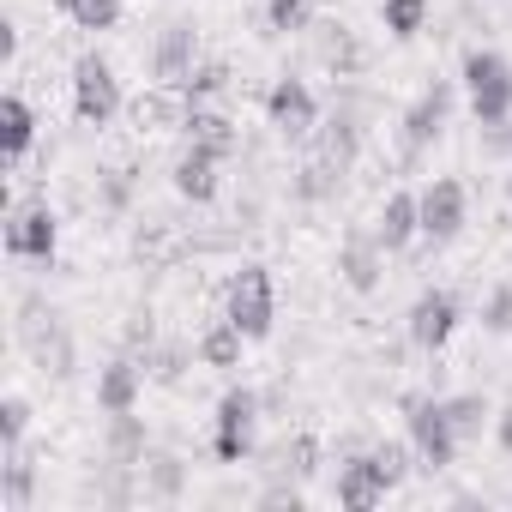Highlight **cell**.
Returning <instances> with one entry per match:
<instances>
[{"label":"cell","mask_w":512,"mask_h":512,"mask_svg":"<svg viewBox=\"0 0 512 512\" xmlns=\"http://www.w3.org/2000/svg\"><path fill=\"white\" fill-rule=\"evenodd\" d=\"M181 482H187L181 458H151V464H139V494H145V500H175Z\"/></svg>","instance_id":"obj_26"},{"label":"cell","mask_w":512,"mask_h":512,"mask_svg":"<svg viewBox=\"0 0 512 512\" xmlns=\"http://www.w3.org/2000/svg\"><path fill=\"white\" fill-rule=\"evenodd\" d=\"M193 67H199V25L169 19V25L157 31V43H151V79H157V85H181Z\"/></svg>","instance_id":"obj_11"},{"label":"cell","mask_w":512,"mask_h":512,"mask_svg":"<svg viewBox=\"0 0 512 512\" xmlns=\"http://www.w3.org/2000/svg\"><path fill=\"white\" fill-rule=\"evenodd\" d=\"M103 458H109V470H139V464H145V422H139L133 410H127V416H109Z\"/></svg>","instance_id":"obj_21"},{"label":"cell","mask_w":512,"mask_h":512,"mask_svg":"<svg viewBox=\"0 0 512 512\" xmlns=\"http://www.w3.org/2000/svg\"><path fill=\"white\" fill-rule=\"evenodd\" d=\"M266 121H272L284 139H308V133L320 127V103H314V91H308L302 79H278V85L266 91Z\"/></svg>","instance_id":"obj_12"},{"label":"cell","mask_w":512,"mask_h":512,"mask_svg":"<svg viewBox=\"0 0 512 512\" xmlns=\"http://www.w3.org/2000/svg\"><path fill=\"white\" fill-rule=\"evenodd\" d=\"M494 440H500V446H506V452H512V404H506V410H500V416H494Z\"/></svg>","instance_id":"obj_38"},{"label":"cell","mask_w":512,"mask_h":512,"mask_svg":"<svg viewBox=\"0 0 512 512\" xmlns=\"http://www.w3.org/2000/svg\"><path fill=\"white\" fill-rule=\"evenodd\" d=\"M272 458H278L272 470H284V476H296V482H302V476H314V470H320V440H314V434H296V440H284Z\"/></svg>","instance_id":"obj_27"},{"label":"cell","mask_w":512,"mask_h":512,"mask_svg":"<svg viewBox=\"0 0 512 512\" xmlns=\"http://www.w3.org/2000/svg\"><path fill=\"white\" fill-rule=\"evenodd\" d=\"M241 344H247V332L223 314V320H211V326L199 332V350H193V356H199L205 368H235V362H241Z\"/></svg>","instance_id":"obj_22"},{"label":"cell","mask_w":512,"mask_h":512,"mask_svg":"<svg viewBox=\"0 0 512 512\" xmlns=\"http://www.w3.org/2000/svg\"><path fill=\"white\" fill-rule=\"evenodd\" d=\"M187 109H193V103H187V91H181V85H157V91H145L127 115H133V127H139V133H163V127H181V121H187Z\"/></svg>","instance_id":"obj_19"},{"label":"cell","mask_w":512,"mask_h":512,"mask_svg":"<svg viewBox=\"0 0 512 512\" xmlns=\"http://www.w3.org/2000/svg\"><path fill=\"white\" fill-rule=\"evenodd\" d=\"M482 326H488V332H500V338L512 332V278H500V284L482 296Z\"/></svg>","instance_id":"obj_34"},{"label":"cell","mask_w":512,"mask_h":512,"mask_svg":"<svg viewBox=\"0 0 512 512\" xmlns=\"http://www.w3.org/2000/svg\"><path fill=\"white\" fill-rule=\"evenodd\" d=\"M55 247H61V223H55L49 205H19V211L7 217V253H13V260L49 266Z\"/></svg>","instance_id":"obj_9"},{"label":"cell","mask_w":512,"mask_h":512,"mask_svg":"<svg viewBox=\"0 0 512 512\" xmlns=\"http://www.w3.org/2000/svg\"><path fill=\"white\" fill-rule=\"evenodd\" d=\"M217 169H223V157H211L205 145H193V139H187V151L175 157V193H181V199H193V205H211V199H217V187H223V181H217Z\"/></svg>","instance_id":"obj_17"},{"label":"cell","mask_w":512,"mask_h":512,"mask_svg":"<svg viewBox=\"0 0 512 512\" xmlns=\"http://www.w3.org/2000/svg\"><path fill=\"white\" fill-rule=\"evenodd\" d=\"M260 506H290V512H296V506H302V488H296V482H272V488L260 494Z\"/></svg>","instance_id":"obj_37"},{"label":"cell","mask_w":512,"mask_h":512,"mask_svg":"<svg viewBox=\"0 0 512 512\" xmlns=\"http://www.w3.org/2000/svg\"><path fill=\"white\" fill-rule=\"evenodd\" d=\"M338 278H344L356 296H374V290H380V278H386V247H380L374 229H350V235L338 241Z\"/></svg>","instance_id":"obj_10"},{"label":"cell","mask_w":512,"mask_h":512,"mask_svg":"<svg viewBox=\"0 0 512 512\" xmlns=\"http://www.w3.org/2000/svg\"><path fill=\"white\" fill-rule=\"evenodd\" d=\"M0 127H7V163H25V151L37 145V109L7 91V103H0Z\"/></svg>","instance_id":"obj_23"},{"label":"cell","mask_w":512,"mask_h":512,"mask_svg":"<svg viewBox=\"0 0 512 512\" xmlns=\"http://www.w3.org/2000/svg\"><path fill=\"white\" fill-rule=\"evenodd\" d=\"M464 91H470V115L482 127L512 121V61L500 49H464Z\"/></svg>","instance_id":"obj_1"},{"label":"cell","mask_w":512,"mask_h":512,"mask_svg":"<svg viewBox=\"0 0 512 512\" xmlns=\"http://www.w3.org/2000/svg\"><path fill=\"white\" fill-rule=\"evenodd\" d=\"M25 428H31V404L13 392L7 404H0V440H7V446H25Z\"/></svg>","instance_id":"obj_35"},{"label":"cell","mask_w":512,"mask_h":512,"mask_svg":"<svg viewBox=\"0 0 512 512\" xmlns=\"http://www.w3.org/2000/svg\"><path fill=\"white\" fill-rule=\"evenodd\" d=\"M446 416H452L458 440H482V434L494 428V404H488L482 392H458V398H446Z\"/></svg>","instance_id":"obj_24"},{"label":"cell","mask_w":512,"mask_h":512,"mask_svg":"<svg viewBox=\"0 0 512 512\" xmlns=\"http://www.w3.org/2000/svg\"><path fill=\"white\" fill-rule=\"evenodd\" d=\"M374 464H380V476L398 488V482L410 476V446H404V440H380V446H374Z\"/></svg>","instance_id":"obj_36"},{"label":"cell","mask_w":512,"mask_h":512,"mask_svg":"<svg viewBox=\"0 0 512 512\" xmlns=\"http://www.w3.org/2000/svg\"><path fill=\"white\" fill-rule=\"evenodd\" d=\"M350 175L332 163V157H320V151H308V163L290 175V199L296 205H326V199H338V187H344Z\"/></svg>","instance_id":"obj_20"},{"label":"cell","mask_w":512,"mask_h":512,"mask_svg":"<svg viewBox=\"0 0 512 512\" xmlns=\"http://www.w3.org/2000/svg\"><path fill=\"white\" fill-rule=\"evenodd\" d=\"M416 205H422V235H428L434 247L458 241V229H464V217H470V193H464V181L434 175V181L416 193Z\"/></svg>","instance_id":"obj_8"},{"label":"cell","mask_w":512,"mask_h":512,"mask_svg":"<svg viewBox=\"0 0 512 512\" xmlns=\"http://www.w3.org/2000/svg\"><path fill=\"white\" fill-rule=\"evenodd\" d=\"M374 235H380V247H386V253H404V247L422 235V205H416V193H404V187H398V193L380 205Z\"/></svg>","instance_id":"obj_18"},{"label":"cell","mask_w":512,"mask_h":512,"mask_svg":"<svg viewBox=\"0 0 512 512\" xmlns=\"http://www.w3.org/2000/svg\"><path fill=\"white\" fill-rule=\"evenodd\" d=\"M386 494H392V482L380 476L374 452H356V458L338 464V506H350V512H374Z\"/></svg>","instance_id":"obj_14"},{"label":"cell","mask_w":512,"mask_h":512,"mask_svg":"<svg viewBox=\"0 0 512 512\" xmlns=\"http://www.w3.org/2000/svg\"><path fill=\"white\" fill-rule=\"evenodd\" d=\"M61 13L79 31H115L121 25V0H61Z\"/></svg>","instance_id":"obj_28"},{"label":"cell","mask_w":512,"mask_h":512,"mask_svg":"<svg viewBox=\"0 0 512 512\" xmlns=\"http://www.w3.org/2000/svg\"><path fill=\"white\" fill-rule=\"evenodd\" d=\"M428 13H434V0H380V25H386L398 43L422 37V31H428Z\"/></svg>","instance_id":"obj_25"},{"label":"cell","mask_w":512,"mask_h":512,"mask_svg":"<svg viewBox=\"0 0 512 512\" xmlns=\"http://www.w3.org/2000/svg\"><path fill=\"white\" fill-rule=\"evenodd\" d=\"M446 115H452V85L446 79H428L422 91H416V103L404 109V163H416L440 133H446Z\"/></svg>","instance_id":"obj_7"},{"label":"cell","mask_w":512,"mask_h":512,"mask_svg":"<svg viewBox=\"0 0 512 512\" xmlns=\"http://www.w3.org/2000/svg\"><path fill=\"white\" fill-rule=\"evenodd\" d=\"M404 422H410V446H416V458H422V470H452V458H458V428H452V416H446V398H428V392H410L404 398Z\"/></svg>","instance_id":"obj_2"},{"label":"cell","mask_w":512,"mask_h":512,"mask_svg":"<svg viewBox=\"0 0 512 512\" xmlns=\"http://www.w3.org/2000/svg\"><path fill=\"white\" fill-rule=\"evenodd\" d=\"M187 362H193V356H187L181 344H151V350H145V374H157L163 386H175Z\"/></svg>","instance_id":"obj_33"},{"label":"cell","mask_w":512,"mask_h":512,"mask_svg":"<svg viewBox=\"0 0 512 512\" xmlns=\"http://www.w3.org/2000/svg\"><path fill=\"white\" fill-rule=\"evenodd\" d=\"M97 199H103V211H127V205H133V163H115V169H103V181H97Z\"/></svg>","instance_id":"obj_32"},{"label":"cell","mask_w":512,"mask_h":512,"mask_svg":"<svg viewBox=\"0 0 512 512\" xmlns=\"http://www.w3.org/2000/svg\"><path fill=\"white\" fill-rule=\"evenodd\" d=\"M31 488H37V464L25 458V446H7V506L25 512L31 506Z\"/></svg>","instance_id":"obj_30"},{"label":"cell","mask_w":512,"mask_h":512,"mask_svg":"<svg viewBox=\"0 0 512 512\" xmlns=\"http://www.w3.org/2000/svg\"><path fill=\"white\" fill-rule=\"evenodd\" d=\"M458 290H446V284H434V290H422L416 302H410V320H404V332H410V344L416 350H428V356H440L446 344H452V332H458Z\"/></svg>","instance_id":"obj_6"},{"label":"cell","mask_w":512,"mask_h":512,"mask_svg":"<svg viewBox=\"0 0 512 512\" xmlns=\"http://www.w3.org/2000/svg\"><path fill=\"white\" fill-rule=\"evenodd\" d=\"M308 19H314V0H266V25H272L278 37L308 31Z\"/></svg>","instance_id":"obj_31"},{"label":"cell","mask_w":512,"mask_h":512,"mask_svg":"<svg viewBox=\"0 0 512 512\" xmlns=\"http://www.w3.org/2000/svg\"><path fill=\"white\" fill-rule=\"evenodd\" d=\"M181 133H187L193 145H205L211 157H223V163L241 151V133H235V121H229L217 103H193V109H187V121H181Z\"/></svg>","instance_id":"obj_16"},{"label":"cell","mask_w":512,"mask_h":512,"mask_svg":"<svg viewBox=\"0 0 512 512\" xmlns=\"http://www.w3.org/2000/svg\"><path fill=\"white\" fill-rule=\"evenodd\" d=\"M494 145H506V151H512V127H494Z\"/></svg>","instance_id":"obj_39"},{"label":"cell","mask_w":512,"mask_h":512,"mask_svg":"<svg viewBox=\"0 0 512 512\" xmlns=\"http://www.w3.org/2000/svg\"><path fill=\"white\" fill-rule=\"evenodd\" d=\"M139 392H145V362L127 350V356H115L103 374H97V410L103 416H127V410H139Z\"/></svg>","instance_id":"obj_13"},{"label":"cell","mask_w":512,"mask_h":512,"mask_svg":"<svg viewBox=\"0 0 512 512\" xmlns=\"http://www.w3.org/2000/svg\"><path fill=\"white\" fill-rule=\"evenodd\" d=\"M314 55H320V67H326L332 79H356V73H368V49H362V43H356V31H350V25H338V19H326V25H320Z\"/></svg>","instance_id":"obj_15"},{"label":"cell","mask_w":512,"mask_h":512,"mask_svg":"<svg viewBox=\"0 0 512 512\" xmlns=\"http://www.w3.org/2000/svg\"><path fill=\"white\" fill-rule=\"evenodd\" d=\"M223 314H229L247 338H266L272 320H278V284H272V272H266V266H241V272L229 278V290H223Z\"/></svg>","instance_id":"obj_3"},{"label":"cell","mask_w":512,"mask_h":512,"mask_svg":"<svg viewBox=\"0 0 512 512\" xmlns=\"http://www.w3.org/2000/svg\"><path fill=\"white\" fill-rule=\"evenodd\" d=\"M73 115L85 127H109L121 115V79L103 55H79L73 61Z\"/></svg>","instance_id":"obj_5"},{"label":"cell","mask_w":512,"mask_h":512,"mask_svg":"<svg viewBox=\"0 0 512 512\" xmlns=\"http://www.w3.org/2000/svg\"><path fill=\"white\" fill-rule=\"evenodd\" d=\"M506 199H512V175H506Z\"/></svg>","instance_id":"obj_40"},{"label":"cell","mask_w":512,"mask_h":512,"mask_svg":"<svg viewBox=\"0 0 512 512\" xmlns=\"http://www.w3.org/2000/svg\"><path fill=\"white\" fill-rule=\"evenodd\" d=\"M253 422H260V392H253V386H229L217 398V416H211V452H217V464H241L253 452Z\"/></svg>","instance_id":"obj_4"},{"label":"cell","mask_w":512,"mask_h":512,"mask_svg":"<svg viewBox=\"0 0 512 512\" xmlns=\"http://www.w3.org/2000/svg\"><path fill=\"white\" fill-rule=\"evenodd\" d=\"M181 91H187V103H217V97L229 91V67H223V61H199V67L181 79Z\"/></svg>","instance_id":"obj_29"}]
</instances>
